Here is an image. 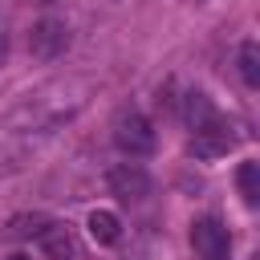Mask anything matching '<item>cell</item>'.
<instances>
[{
  "mask_svg": "<svg viewBox=\"0 0 260 260\" xmlns=\"http://www.w3.org/2000/svg\"><path fill=\"white\" fill-rule=\"evenodd\" d=\"M236 142H240L236 126H232L223 114H215L207 126L191 130V142H187V150H191L195 158H223L228 150H236Z\"/></svg>",
  "mask_w": 260,
  "mask_h": 260,
  "instance_id": "1",
  "label": "cell"
},
{
  "mask_svg": "<svg viewBox=\"0 0 260 260\" xmlns=\"http://www.w3.org/2000/svg\"><path fill=\"white\" fill-rule=\"evenodd\" d=\"M114 142H118V150L122 154H130V158H142V154H150L154 150V126H150V118H142L138 110H126V114H118V122H114Z\"/></svg>",
  "mask_w": 260,
  "mask_h": 260,
  "instance_id": "2",
  "label": "cell"
},
{
  "mask_svg": "<svg viewBox=\"0 0 260 260\" xmlns=\"http://www.w3.org/2000/svg\"><path fill=\"white\" fill-rule=\"evenodd\" d=\"M65 49H69V24H65V20L41 16V20L28 28V53H32L37 61H57Z\"/></svg>",
  "mask_w": 260,
  "mask_h": 260,
  "instance_id": "3",
  "label": "cell"
},
{
  "mask_svg": "<svg viewBox=\"0 0 260 260\" xmlns=\"http://www.w3.org/2000/svg\"><path fill=\"white\" fill-rule=\"evenodd\" d=\"M191 248H195V260H228L232 236L215 215H203L191 223Z\"/></svg>",
  "mask_w": 260,
  "mask_h": 260,
  "instance_id": "4",
  "label": "cell"
},
{
  "mask_svg": "<svg viewBox=\"0 0 260 260\" xmlns=\"http://www.w3.org/2000/svg\"><path fill=\"white\" fill-rule=\"evenodd\" d=\"M106 183H110V191H114L118 199H126V203H138V199L150 195V175L142 171V162H114L110 175H106Z\"/></svg>",
  "mask_w": 260,
  "mask_h": 260,
  "instance_id": "5",
  "label": "cell"
},
{
  "mask_svg": "<svg viewBox=\"0 0 260 260\" xmlns=\"http://www.w3.org/2000/svg\"><path fill=\"white\" fill-rule=\"evenodd\" d=\"M37 244H41L45 260H73V236H69V228H65V223L45 219V228L37 232Z\"/></svg>",
  "mask_w": 260,
  "mask_h": 260,
  "instance_id": "6",
  "label": "cell"
},
{
  "mask_svg": "<svg viewBox=\"0 0 260 260\" xmlns=\"http://www.w3.org/2000/svg\"><path fill=\"white\" fill-rule=\"evenodd\" d=\"M215 114H219V110L211 106V98H207L203 89H191V93H183V122H187V130H199V126H207Z\"/></svg>",
  "mask_w": 260,
  "mask_h": 260,
  "instance_id": "7",
  "label": "cell"
},
{
  "mask_svg": "<svg viewBox=\"0 0 260 260\" xmlns=\"http://www.w3.org/2000/svg\"><path fill=\"white\" fill-rule=\"evenodd\" d=\"M85 228H89L93 244H118V236H122V219L114 211H89Z\"/></svg>",
  "mask_w": 260,
  "mask_h": 260,
  "instance_id": "8",
  "label": "cell"
},
{
  "mask_svg": "<svg viewBox=\"0 0 260 260\" xmlns=\"http://www.w3.org/2000/svg\"><path fill=\"white\" fill-rule=\"evenodd\" d=\"M236 187H240V195H244V203L248 207H256L260 203V162H240V171H236Z\"/></svg>",
  "mask_w": 260,
  "mask_h": 260,
  "instance_id": "9",
  "label": "cell"
},
{
  "mask_svg": "<svg viewBox=\"0 0 260 260\" xmlns=\"http://www.w3.org/2000/svg\"><path fill=\"white\" fill-rule=\"evenodd\" d=\"M240 77H244L248 89L260 85V49H256V41H244L240 45Z\"/></svg>",
  "mask_w": 260,
  "mask_h": 260,
  "instance_id": "10",
  "label": "cell"
},
{
  "mask_svg": "<svg viewBox=\"0 0 260 260\" xmlns=\"http://www.w3.org/2000/svg\"><path fill=\"white\" fill-rule=\"evenodd\" d=\"M41 228H45V215H16L12 228H8V236H37Z\"/></svg>",
  "mask_w": 260,
  "mask_h": 260,
  "instance_id": "11",
  "label": "cell"
},
{
  "mask_svg": "<svg viewBox=\"0 0 260 260\" xmlns=\"http://www.w3.org/2000/svg\"><path fill=\"white\" fill-rule=\"evenodd\" d=\"M4 57H8V37H4V28H0V65H4Z\"/></svg>",
  "mask_w": 260,
  "mask_h": 260,
  "instance_id": "12",
  "label": "cell"
},
{
  "mask_svg": "<svg viewBox=\"0 0 260 260\" xmlns=\"http://www.w3.org/2000/svg\"><path fill=\"white\" fill-rule=\"evenodd\" d=\"M8 260H28V256H8Z\"/></svg>",
  "mask_w": 260,
  "mask_h": 260,
  "instance_id": "13",
  "label": "cell"
}]
</instances>
